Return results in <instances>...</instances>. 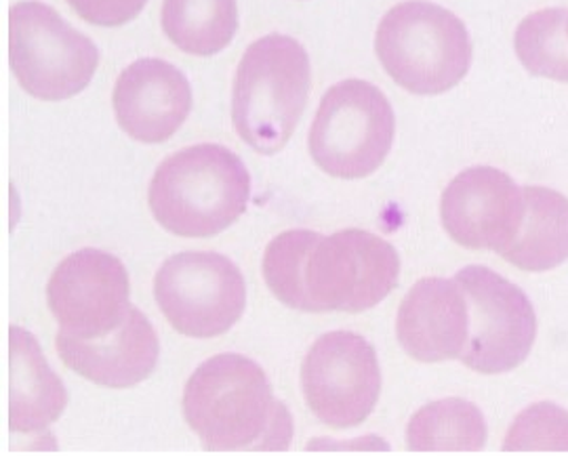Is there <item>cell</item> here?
<instances>
[{
    "label": "cell",
    "instance_id": "1",
    "mask_svg": "<svg viewBox=\"0 0 568 456\" xmlns=\"http://www.w3.org/2000/svg\"><path fill=\"white\" fill-rule=\"evenodd\" d=\"M183 417L211 453L286 450L293 418L264 368L239 354L206 359L183 392Z\"/></svg>",
    "mask_w": 568,
    "mask_h": 456
},
{
    "label": "cell",
    "instance_id": "2",
    "mask_svg": "<svg viewBox=\"0 0 568 456\" xmlns=\"http://www.w3.org/2000/svg\"><path fill=\"white\" fill-rule=\"evenodd\" d=\"M251 175L243 160L217 143L190 145L163 160L148 204L159 225L182 239H211L243 217Z\"/></svg>",
    "mask_w": 568,
    "mask_h": 456
},
{
    "label": "cell",
    "instance_id": "3",
    "mask_svg": "<svg viewBox=\"0 0 568 456\" xmlns=\"http://www.w3.org/2000/svg\"><path fill=\"white\" fill-rule=\"evenodd\" d=\"M312 87L304 47L284 34L255 40L239 63L232 122L255 152L278 154L293 138Z\"/></svg>",
    "mask_w": 568,
    "mask_h": 456
},
{
    "label": "cell",
    "instance_id": "4",
    "mask_svg": "<svg viewBox=\"0 0 568 456\" xmlns=\"http://www.w3.org/2000/svg\"><path fill=\"white\" fill-rule=\"evenodd\" d=\"M375 53L408 93L440 95L466 79L471 42L466 23L445 7L406 0L379 21Z\"/></svg>",
    "mask_w": 568,
    "mask_h": 456
},
{
    "label": "cell",
    "instance_id": "5",
    "mask_svg": "<svg viewBox=\"0 0 568 456\" xmlns=\"http://www.w3.org/2000/svg\"><path fill=\"white\" fill-rule=\"evenodd\" d=\"M394 133L396 119L386 95L366 80H344L318 105L310 154L331 178H368L386 162Z\"/></svg>",
    "mask_w": 568,
    "mask_h": 456
},
{
    "label": "cell",
    "instance_id": "6",
    "mask_svg": "<svg viewBox=\"0 0 568 456\" xmlns=\"http://www.w3.org/2000/svg\"><path fill=\"white\" fill-rule=\"evenodd\" d=\"M9 49L21 89L41 101L79 95L100 65V51L93 40L39 0H23L11 7Z\"/></svg>",
    "mask_w": 568,
    "mask_h": 456
},
{
    "label": "cell",
    "instance_id": "7",
    "mask_svg": "<svg viewBox=\"0 0 568 456\" xmlns=\"http://www.w3.org/2000/svg\"><path fill=\"white\" fill-rule=\"evenodd\" d=\"M154 298L180 335L213 338L227 333L243 316L246 286L230 259L187 251L166 259L156 272Z\"/></svg>",
    "mask_w": 568,
    "mask_h": 456
},
{
    "label": "cell",
    "instance_id": "8",
    "mask_svg": "<svg viewBox=\"0 0 568 456\" xmlns=\"http://www.w3.org/2000/svg\"><path fill=\"white\" fill-rule=\"evenodd\" d=\"M400 276L396 249L365 230H344L318 240L305 267V286L316 312L361 314L394 291Z\"/></svg>",
    "mask_w": 568,
    "mask_h": 456
},
{
    "label": "cell",
    "instance_id": "9",
    "mask_svg": "<svg viewBox=\"0 0 568 456\" xmlns=\"http://www.w3.org/2000/svg\"><path fill=\"white\" fill-rule=\"evenodd\" d=\"M455 282L469 307V337L462 362L480 375H501L527 359L537 337V317L527 295L487 267L462 270Z\"/></svg>",
    "mask_w": 568,
    "mask_h": 456
},
{
    "label": "cell",
    "instance_id": "10",
    "mask_svg": "<svg viewBox=\"0 0 568 456\" xmlns=\"http://www.w3.org/2000/svg\"><path fill=\"white\" fill-rule=\"evenodd\" d=\"M302 387L312 415L333 429L365 423L382 394L377 354L366 338L335 331L305 354Z\"/></svg>",
    "mask_w": 568,
    "mask_h": 456
},
{
    "label": "cell",
    "instance_id": "11",
    "mask_svg": "<svg viewBox=\"0 0 568 456\" xmlns=\"http://www.w3.org/2000/svg\"><path fill=\"white\" fill-rule=\"evenodd\" d=\"M131 284L121 259L82 249L63 259L47 286V303L60 331L81 338H103L121 328L133 310Z\"/></svg>",
    "mask_w": 568,
    "mask_h": 456
},
{
    "label": "cell",
    "instance_id": "12",
    "mask_svg": "<svg viewBox=\"0 0 568 456\" xmlns=\"http://www.w3.org/2000/svg\"><path fill=\"white\" fill-rule=\"evenodd\" d=\"M525 192L493 166H474L453 179L440 200L448 236L471 251L501 253L520 230Z\"/></svg>",
    "mask_w": 568,
    "mask_h": 456
},
{
    "label": "cell",
    "instance_id": "13",
    "mask_svg": "<svg viewBox=\"0 0 568 456\" xmlns=\"http://www.w3.org/2000/svg\"><path fill=\"white\" fill-rule=\"evenodd\" d=\"M112 105L122 131L142 143L171 140L192 110L182 72L156 58L133 61L114 84Z\"/></svg>",
    "mask_w": 568,
    "mask_h": 456
},
{
    "label": "cell",
    "instance_id": "14",
    "mask_svg": "<svg viewBox=\"0 0 568 456\" xmlns=\"http://www.w3.org/2000/svg\"><path fill=\"white\" fill-rule=\"evenodd\" d=\"M55 347L70 371L108 389L135 387L154 373L161 354L154 326L135 307L112 335L81 338L60 331Z\"/></svg>",
    "mask_w": 568,
    "mask_h": 456
},
{
    "label": "cell",
    "instance_id": "15",
    "mask_svg": "<svg viewBox=\"0 0 568 456\" xmlns=\"http://www.w3.org/2000/svg\"><path fill=\"white\" fill-rule=\"evenodd\" d=\"M396 335L417 362L462 357L469 337V307L464 288L447 278L419 280L398 307Z\"/></svg>",
    "mask_w": 568,
    "mask_h": 456
},
{
    "label": "cell",
    "instance_id": "16",
    "mask_svg": "<svg viewBox=\"0 0 568 456\" xmlns=\"http://www.w3.org/2000/svg\"><path fill=\"white\" fill-rule=\"evenodd\" d=\"M9 349V427L18 434H37L61 417L68 404V394L61 378L49 368L39 341L28 331L11 326Z\"/></svg>",
    "mask_w": 568,
    "mask_h": 456
},
{
    "label": "cell",
    "instance_id": "17",
    "mask_svg": "<svg viewBox=\"0 0 568 456\" xmlns=\"http://www.w3.org/2000/svg\"><path fill=\"white\" fill-rule=\"evenodd\" d=\"M523 192L520 230L499 255L523 272H549L568 259V199L539 185Z\"/></svg>",
    "mask_w": 568,
    "mask_h": 456
},
{
    "label": "cell",
    "instance_id": "18",
    "mask_svg": "<svg viewBox=\"0 0 568 456\" xmlns=\"http://www.w3.org/2000/svg\"><path fill=\"white\" fill-rule=\"evenodd\" d=\"M485 442L483 413L459 397L427 404L406 427V444L413 453H478Z\"/></svg>",
    "mask_w": 568,
    "mask_h": 456
},
{
    "label": "cell",
    "instance_id": "19",
    "mask_svg": "<svg viewBox=\"0 0 568 456\" xmlns=\"http://www.w3.org/2000/svg\"><path fill=\"white\" fill-rule=\"evenodd\" d=\"M166 39L190 55L209 58L232 42L239 30L236 0H163Z\"/></svg>",
    "mask_w": 568,
    "mask_h": 456
},
{
    "label": "cell",
    "instance_id": "20",
    "mask_svg": "<svg viewBox=\"0 0 568 456\" xmlns=\"http://www.w3.org/2000/svg\"><path fill=\"white\" fill-rule=\"evenodd\" d=\"M567 9H541L520 21L514 49L530 74L568 84Z\"/></svg>",
    "mask_w": 568,
    "mask_h": 456
},
{
    "label": "cell",
    "instance_id": "21",
    "mask_svg": "<svg viewBox=\"0 0 568 456\" xmlns=\"http://www.w3.org/2000/svg\"><path fill=\"white\" fill-rule=\"evenodd\" d=\"M321 239V234L310 230H288L272 240L265 249V284L272 295L291 310L316 314L305 286V267Z\"/></svg>",
    "mask_w": 568,
    "mask_h": 456
},
{
    "label": "cell",
    "instance_id": "22",
    "mask_svg": "<svg viewBox=\"0 0 568 456\" xmlns=\"http://www.w3.org/2000/svg\"><path fill=\"white\" fill-rule=\"evenodd\" d=\"M504 450H568V415L548 402L530 406L509 429Z\"/></svg>",
    "mask_w": 568,
    "mask_h": 456
},
{
    "label": "cell",
    "instance_id": "23",
    "mask_svg": "<svg viewBox=\"0 0 568 456\" xmlns=\"http://www.w3.org/2000/svg\"><path fill=\"white\" fill-rule=\"evenodd\" d=\"M148 0H68L74 13L93 26L119 28L135 20Z\"/></svg>",
    "mask_w": 568,
    "mask_h": 456
},
{
    "label": "cell",
    "instance_id": "24",
    "mask_svg": "<svg viewBox=\"0 0 568 456\" xmlns=\"http://www.w3.org/2000/svg\"><path fill=\"white\" fill-rule=\"evenodd\" d=\"M567 39H568V16H567Z\"/></svg>",
    "mask_w": 568,
    "mask_h": 456
}]
</instances>
